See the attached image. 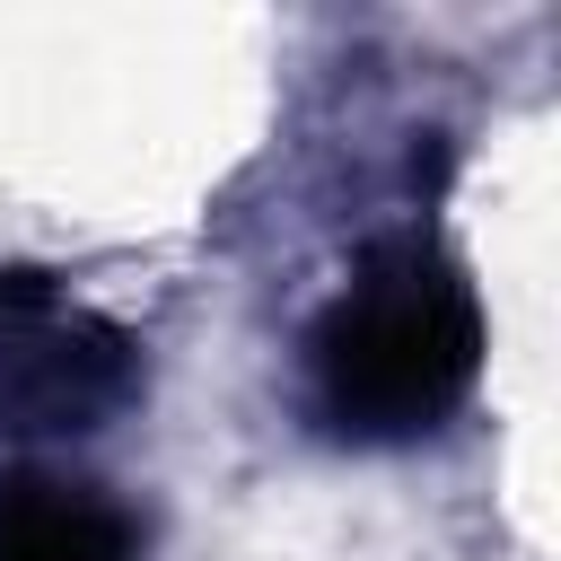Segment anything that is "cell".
<instances>
[{"label": "cell", "instance_id": "6da1fadb", "mask_svg": "<svg viewBox=\"0 0 561 561\" xmlns=\"http://www.w3.org/2000/svg\"><path fill=\"white\" fill-rule=\"evenodd\" d=\"M482 377V298L430 237H377L307 324V412L351 447H412Z\"/></svg>", "mask_w": 561, "mask_h": 561}, {"label": "cell", "instance_id": "7a4b0ae2", "mask_svg": "<svg viewBox=\"0 0 561 561\" xmlns=\"http://www.w3.org/2000/svg\"><path fill=\"white\" fill-rule=\"evenodd\" d=\"M140 394V342L44 263H0V438H88Z\"/></svg>", "mask_w": 561, "mask_h": 561}, {"label": "cell", "instance_id": "3957f363", "mask_svg": "<svg viewBox=\"0 0 561 561\" xmlns=\"http://www.w3.org/2000/svg\"><path fill=\"white\" fill-rule=\"evenodd\" d=\"M0 561H140V526L105 482L0 465Z\"/></svg>", "mask_w": 561, "mask_h": 561}]
</instances>
